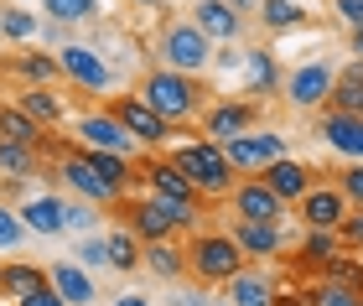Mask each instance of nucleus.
<instances>
[{
	"instance_id": "nucleus-1",
	"label": "nucleus",
	"mask_w": 363,
	"mask_h": 306,
	"mask_svg": "<svg viewBox=\"0 0 363 306\" xmlns=\"http://www.w3.org/2000/svg\"><path fill=\"white\" fill-rule=\"evenodd\" d=\"M135 94L167 125H192V120H203V109L213 104V89L203 84V73H177V68H151L135 84Z\"/></svg>"
},
{
	"instance_id": "nucleus-2",
	"label": "nucleus",
	"mask_w": 363,
	"mask_h": 306,
	"mask_svg": "<svg viewBox=\"0 0 363 306\" xmlns=\"http://www.w3.org/2000/svg\"><path fill=\"white\" fill-rule=\"evenodd\" d=\"M109 213L125 223L130 234L140 239V244H151V239H172V234H192V223L203 208H187V203H167L156 198V192H145V198H114Z\"/></svg>"
},
{
	"instance_id": "nucleus-3",
	"label": "nucleus",
	"mask_w": 363,
	"mask_h": 306,
	"mask_svg": "<svg viewBox=\"0 0 363 306\" xmlns=\"http://www.w3.org/2000/svg\"><path fill=\"white\" fill-rule=\"evenodd\" d=\"M182 249H187V276L197 285H223L228 276H239V270L250 265L228 229H197Z\"/></svg>"
},
{
	"instance_id": "nucleus-4",
	"label": "nucleus",
	"mask_w": 363,
	"mask_h": 306,
	"mask_svg": "<svg viewBox=\"0 0 363 306\" xmlns=\"http://www.w3.org/2000/svg\"><path fill=\"white\" fill-rule=\"evenodd\" d=\"M172 161L187 171V182L203 192V198H228V192H234V166L223 161L218 140L192 135V140H182V146H172Z\"/></svg>"
},
{
	"instance_id": "nucleus-5",
	"label": "nucleus",
	"mask_w": 363,
	"mask_h": 306,
	"mask_svg": "<svg viewBox=\"0 0 363 306\" xmlns=\"http://www.w3.org/2000/svg\"><path fill=\"white\" fill-rule=\"evenodd\" d=\"M156 57H161V68H177V73H208L213 42L197 31L192 16H167L156 31Z\"/></svg>"
},
{
	"instance_id": "nucleus-6",
	"label": "nucleus",
	"mask_w": 363,
	"mask_h": 306,
	"mask_svg": "<svg viewBox=\"0 0 363 306\" xmlns=\"http://www.w3.org/2000/svg\"><path fill=\"white\" fill-rule=\"evenodd\" d=\"M130 166H135V187H151L156 198H167V203L203 208V192L187 182V171H182L172 156H130Z\"/></svg>"
},
{
	"instance_id": "nucleus-7",
	"label": "nucleus",
	"mask_w": 363,
	"mask_h": 306,
	"mask_svg": "<svg viewBox=\"0 0 363 306\" xmlns=\"http://www.w3.org/2000/svg\"><path fill=\"white\" fill-rule=\"evenodd\" d=\"M104 109H109V115H114V120L125 125L130 135H135V146H145V151L167 146V140L177 135V125H167V120H161V115H156L151 104L140 99V94H114V99H109Z\"/></svg>"
},
{
	"instance_id": "nucleus-8",
	"label": "nucleus",
	"mask_w": 363,
	"mask_h": 306,
	"mask_svg": "<svg viewBox=\"0 0 363 306\" xmlns=\"http://www.w3.org/2000/svg\"><path fill=\"white\" fill-rule=\"evenodd\" d=\"M52 57H57V73L68 78V84H78L84 94L109 89V62L99 57L89 42H62V47H52Z\"/></svg>"
},
{
	"instance_id": "nucleus-9",
	"label": "nucleus",
	"mask_w": 363,
	"mask_h": 306,
	"mask_svg": "<svg viewBox=\"0 0 363 306\" xmlns=\"http://www.w3.org/2000/svg\"><path fill=\"white\" fill-rule=\"evenodd\" d=\"M218 146H223V161L234 171H259L265 161L286 156V135H280V130H244V135L218 140Z\"/></svg>"
},
{
	"instance_id": "nucleus-10",
	"label": "nucleus",
	"mask_w": 363,
	"mask_h": 306,
	"mask_svg": "<svg viewBox=\"0 0 363 306\" xmlns=\"http://www.w3.org/2000/svg\"><path fill=\"white\" fill-rule=\"evenodd\" d=\"M291 208H296V218H301L306 229H337V218L348 213V198L337 192V182H322V176H317Z\"/></svg>"
},
{
	"instance_id": "nucleus-11",
	"label": "nucleus",
	"mask_w": 363,
	"mask_h": 306,
	"mask_svg": "<svg viewBox=\"0 0 363 306\" xmlns=\"http://www.w3.org/2000/svg\"><path fill=\"white\" fill-rule=\"evenodd\" d=\"M259 125V99H213L203 109V135L208 140H228V135H244Z\"/></svg>"
},
{
	"instance_id": "nucleus-12",
	"label": "nucleus",
	"mask_w": 363,
	"mask_h": 306,
	"mask_svg": "<svg viewBox=\"0 0 363 306\" xmlns=\"http://www.w3.org/2000/svg\"><path fill=\"white\" fill-rule=\"evenodd\" d=\"M333 78H337V68L333 62H301V68H291V78H286V99L296 104V109H322L327 104V94H333Z\"/></svg>"
},
{
	"instance_id": "nucleus-13",
	"label": "nucleus",
	"mask_w": 363,
	"mask_h": 306,
	"mask_svg": "<svg viewBox=\"0 0 363 306\" xmlns=\"http://www.w3.org/2000/svg\"><path fill=\"white\" fill-rule=\"evenodd\" d=\"M228 208H234V218H255V223H286V203L275 198V192L259 182V176H244L234 182L228 192Z\"/></svg>"
},
{
	"instance_id": "nucleus-14",
	"label": "nucleus",
	"mask_w": 363,
	"mask_h": 306,
	"mask_svg": "<svg viewBox=\"0 0 363 306\" xmlns=\"http://www.w3.org/2000/svg\"><path fill=\"white\" fill-rule=\"evenodd\" d=\"M255 176H259V182H265V187L275 192V198L291 208V203L301 198V192H306L311 182H317V176H322V171H311L306 161H296V156H275V161H265V166H259Z\"/></svg>"
},
{
	"instance_id": "nucleus-15",
	"label": "nucleus",
	"mask_w": 363,
	"mask_h": 306,
	"mask_svg": "<svg viewBox=\"0 0 363 306\" xmlns=\"http://www.w3.org/2000/svg\"><path fill=\"white\" fill-rule=\"evenodd\" d=\"M73 130H78V140H84V146L114 151V156H135V135H130L125 125L109 115V109H94V115H84V120L73 125Z\"/></svg>"
},
{
	"instance_id": "nucleus-16",
	"label": "nucleus",
	"mask_w": 363,
	"mask_h": 306,
	"mask_svg": "<svg viewBox=\"0 0 363 306\" xmlns=\"http://www.w3.org/2000/svg\"><path fill=\"white\" fill-rule=\"evenodd\" d=\"M317 135L333 146L342 161H363V115H342V109H322Z\"/></svg>"
},
{
	"instance_id": "nucleus-17",
	"label": "nucleus",
	"mask_w": 363,
	"mask_h": 306,
	"mask_svg": "<svg viewBox=\"0 0 363 306\" xmlns=\"http://www.w3.org/2000/svg\"><path fill=\"white\" fill-rule=\"evenodd\" d=\"M223 306H270L275 301V280H270V270H259V265H244L239 276H228L223 285Z\"/></svg>"
},
{
	"instance_id": "nucleus-18",
	"label": "nucleus",
	"mask_w": 363,
	"mask_h": 306,
	"mask_svg": "<svg viewBox=\"0 0 363 306\" xmlns=\"http://www.w3.org/2000/svg\"><path fill=\"white\" fill-rule=\"evenodd\" d=\"M192 21L208 42H239V31H244V16L228 0H192Z\"/></svg>"
},
{
	"instance_id": "nucleus-19",
	"label": "nucleus",
	"mask_w": 363,
	"mask_h": 306,
	"mask_svg": "<svg viewBox=\"0 0 363 306\" xmlns=\"http://www.w3.org/2000/svg\"><path fill=\"white\" fill-rule=\"evenodd\" d=\"M47 285H52L68 306H94V301H99V285L89 280V270L73 265V260H57L52 270H47Z\"/></svg>"
},
{
	"instance_id": "nucleus-20",
	"label": "nucleus",
	"mask_w": 363,
	"mask_h": 306,
	"mask_svg": "<svg viewBox=\"0 0 363 306\" xmlns=\"http://www.w3.org/2000/svg\"><path fill=\"white\" fill-rule=\"evenodd\" d=\"M234 244L244 249V260H270V254H280L286 244H280V223H255V218H234Z\"/></svg>"
},
{
	"instance_id": "nucleus-21",
	"label": "nucleus",
	"mask_w": 363,
	"mask_h": 306,
	"mask_svg": "<svg viewBox=\"0 0 363 306\" xmlns=\"http://www.w3.org/2000/svg\"><path fill=\"white\" fill-rule=\"evenodd\" d=\"M16 109H26L42 130H57V125L68 120V109H62V99L52 94V84H26V89H16Z\"/></svg>"
},
{
	"instance_id": "nucleus-22",
	"label": "nucleus",
	"mask_w": 363,
	"mask_h": 306,
	"mask_svg": "<svg viewBox=\"0 0 363 306\" xmlns=\"http://www.w3.org/2000/svg\"><path fill=\"white\" fill-rule=\"evenodd\" d=\"M16 218H21L31 234H47V239L68 234V213H62V198H31V203H21V213H16Z\"/></svg>"
},
{
	"instance_id": "nucleus-23",
	"label": "nucleus",
	"mask_w": 363,
	"mask_h": 306,
	"mask_svg": "<svg viewBox=\"0 0 363 306\" xmlns=\"http://www.w3.org/2000/svg\"><path fill=\"white\" fill-rule=\"evenodd\" d=\"M322 109H342V115H363V62L353 57L348 68H337L333 94H327Z\"/></svg>"
},
{
	"instance_id": "nucleus-24",
	"label": "nucleus",
	"mask_w": 363,
	"mask_h": 306,
	"mask_svg": "<svg viewBox=\"0 0 363 306\" xmlns=\"http://www.w3.org/2000/svg\"><path fill=\"white\" fill-rule=\"evenodd\" d=\"M140 265H151V276H161V280H182L187 276V249H177L172 239H151L140 249Z\"/></svg>"
},
{
	"instance_id": "nucleus-25",
	"label": "nucleus",
	"mask_w": 363,
	"mask_h": 306,
	"mask_svg": "<svg viewBox=\"0 0 363 306\" xmlns=\"http://www.w3.org/2000/svg\"><path fill=\"white\" fill-rule=\"evenodd\" d=\"M37 285H47V270L31 265V260H0V291H6L11 301L31 296Z\"/></svg>"
},
{
	"instance_id": "nucleus-26",
	"label": "nucleus",
	"mask_w": 363,
	"mask_h": 306,
	"mask_svg": "<svg viewBox=\"0 0 363 306\" xmlns=\"http://www.w3.org/2000/svg\"><path fill=\"white\" fill-rule=\"evenodd\" d=\"M317 280H337V285H348V291L363 296V260H358L353 249H333V254L317 265Z\"/></svg>"
},
{
	"instance_id": "nucleus-27",
	"label": "nucleus",
	"mask_w": 363,
	"mask_h": 306,
	"mask_svg": "<svg viewBox=\"0 0 363 306\" xmlns=\"http://www.w3.org/2000/svg\"><path fill=\"white\" fill-rule=\"evenodd\" d=\"M255 11H259V26L275 31V37H280V31H301L311 21V16L301 11V0H259Z\"/></svg>"
},
{
	"instance_id": "nucleus-28",
	"label": "nucleus",
	"mask_w": 363,
	"mask_h": 306,
	"mask_svg": "<svg viewBox=\"0 0 363 306\" xmlns=\"http://www.w3.org/2000/svg\"><path fill=\"white\" fill-rule=\"evenodd\" d=\"M244 84H250V94H275V84H280L275 52H265V47H250V52H244Z\"/></svg>"
},
{
	"instance_id": "nucleus-29",
	"label": "nucleus",
	"mask_w": 363,
	"mask_h": 306,
	"mask_svg": "<svg viewBox=\"0 0 363 306\" xmlns=\"http://www.w3.org/2000/svg\"><path fill=\"white\" fill-rule=\"evenodd\" d=\"M333 249H342V244H337V229H306V239L291 249V265H296V270H317Z\"/></svg>"
},
{
	"instance_id": "nucleus-30",
	"label": "nucleus",
	"mask_w": 363,
	"mask_h": 306,
	"mask_svg": "<svg viewBox=\"0 0 363 306\" xmlns=\"http://www.w3.org/2000/svg\"><path fill=\"white\" fill-rule=\"evenodd\" d=\"M104 249H109V270H120V276H130V270H140V239L135 234H130L125 229V223H120V229H109L104 234Z\"/></svg>"
},
{
	"instance_id": "nucleus-31",
	"label": "nucleus",
	"mask_w": 363,
	"mask_h": 306,
	"mask_svg": "<svg viewBox=\"0 0 363 306\" xmlns=\"http://www.w3.org/2000/svg\"><path fill=\"white\" fill-rule=\"evenodd\" d=\"M0 140H21V146H42L47 130L37 120L26 115V109H16V104H0Z\"/></svg>"
},
{
	"instance_id": "nucleus-32",
	"label": "nucleus",
	"mask_w": 363,
	"mask_h": 306,
	"mask_svg": "<svg viewBox=\"0 0 363 306\" xmlns=\"http://www.w3.org/2000/svg\"><path fill=\"white\" fill-rule=\"evenodd\" d=\"M0 37L16 42V47H26V42H37V37H42V21L11 0V6H0Z\"/></svg>"
},
{
	"instance_id": "nucleus-33",
	"label": "nucleus",
	"mask_w": 363,
	"mask_h": 306,
	"mask_svg": "<svg viewBox=\"0 0 363 306\" xmlns=\"http://www.w3.org/2000/svg\"><path fill=\"white\" fill-rule=\"evenodd\" d=\"M0 171H6V176H37V171H42L37 146H21V140H0Z\"/></svg>"
},
{
	"instance_id": "nucleus-34",
	"label": "nucleus",
	"mask_w": 363,
	"mask_h": 306,
	"mask_svg": "<svg viewBox=\"0 0 363 306\" xmlns=\"http://www.w3.org/2000/svg\"><path fill=\"white\" fill-rule=\"evenodd\" d=\"M6 68L16 78H26V84H52V78H62L57 73V57H47V52H21V57H11Z\"/></svg>"
},
{
	"instance_id": "nucleus-35",
	"label": "nucleus",
	"mask_w": 363,
	"mask_h": 306,
	"mask_svg": "<svg viewBox=\"0 0 363 306\" xmlns=\"http://www.w3.org/2000/svg\"><path fill=\"white\" fill-rule=\"evenodd\" d=\"M42 11H47V21H94L99 16V0H42Z\"/></svg>"
},
{
	"instance_id": "nucleus-36",
	"label": "nucleus",
	"mask_w": 363,
	"mask_h": 306,
	"mask_svg": "<svg viewBox=\"0 0 363 306\" xmlns=\"http://www.w3.org/2000/svg\"><path fill=\"white\" fill-rule=\"evenodd\" d=\"M337 244L353 249V254H363V208H348V213L337 218Z\"/></svg>"
},
{
	"instance_id": "nucleus-37",
	"label": "nucleus",
	"mask_w": 363,
	"mask_h": 306,
	"mask_svg": "<svg viewBox=\"0 0 363 306\" xmlns=\"http://www.w3.org/2000/svg\"><path fill=\"white\" fill-rule=\"evenodd\" d=\"M337 192L348 198V208H363V161H348L337 171Z\"/></svg>"
},
{
	"instance_id": "nucleus-38",
	"label": "nucleus",
	"mask_w": 363,
	"mask_h": 306,
	"mask_svg": "<svg viewBox=\"0 0 363 306\" xmlns=\"http://www.w3.org/2000/svg\"><path fill=\"white\" fill-rule=\"evenodd\" d=\"M317 306H358V291H348L337 280H317Z\"/></svg>"
},
{
	"instance_id": "nucleus-39",
	"label": "nucleus",
	"mask_w": 363,
	"mask_h": 306,
	"mask_svg": "<svg viewBox=\"0 0 363 306\" xmlns=\"http://www.w3.org/2000/svg\"><path fill=\"white\" fill-rule=\"evenodd\" d=\"M62 213H68V229H94L99 223V203H68L62 198Z\"/></svg>"
},
{
	"instance_id": "nucleus-40",
	"label": "nucleus",
	"mask_w": 363,
	"mask_h": 306,
	"mask_svg": "<svg viewBox=\"0 0 363 306\" xmlns=\"http://www.w3.org/2000/svg\"><path fill=\"white\" fill-rule=\"evenodd\" d=\"M26 239V223L11 213V208H0V249H16Z\"/></svg>"
},
{
	"instance_id": "nucleus-41",
	"label": "nucleus",
	"mask_w": 363,
	"mask_h": 306,
	"mask_svg": "<svg viewBox=\"0 0 363 306\" xmlns=\"http://www.w3.org/2000/svg\"><path fill=\"white\" fill-rule=\"evenodd\" d=\"M78 260H84V265H109L104 234H94V239H84V244H78Z\"/></svg>"
},
{
	"instance_id": "nucleus-42",
	"label": "nucleus",
	"mask_w": 363,
	"mask_h": 306,
	"mask_svg": "<svg viewBox=\"0 0 363 306\" xmlns=\"http://www.w3.org/2000/svg\"><path fill=\"white\" fill-rule=\"evenodd\" d=\"M333 11L342 26H363V0H333Z\"/></svg>"
},
{
	"instance_id": "nucleus-43",
	"label": "nucleus",
	"mask_w": 363,
	"mask_h": 306,
	"mask_svg": "<svg viewBox=\"0 0 363 306\" xmlns=\"http://www.w3.org/2000/svg\"><path fill=\"white\" fill-rule=\"evenodd\" d=\"M16 306H68V301H62V296L52 291V285H37V291H31V296H21Z\"/></svg>"
},
{
	"instance_id": "nucleus-44",
	"label": "nucleus",
	"mask_w": 363,
	"mask_h": 306,
	"mask_svg": "<svg viewBox=\"0 0 363 306\" xmlns=\"http://www.w3.org/2000/svg\"><path fill=\"white\" fill-rule=\"evenodd\" d=\"M109 306H156L151 296H140V291H125V296H114Z\"/></svg>"
},
{
	"instance_id": "nucleus-45",
	"label": "nucleus",
	"mask_w": 363,
	"mask_h": 306,
	"mask_svg": "<svg viewBox=\"0 0 363 306\" xmlns=\"http://www.w3.org/2000/svg\"><path fill=\"white\" fill-rule=\"evenodd\" d=\"M348 52L363 62V26H348Z\"/></svg>"
},
{
	"instance_id": "nucleus-46",
	"label": "nucleus",
	"mask_w": 363,
	"mask_h": 306,
	"mask_svg": "<svg viewBox=\"0 0 363 306\" xmlns=\"http://www.w3.org/2000/svg\"><path fill=\"white\" fill-rule=\"evenodd\" d=\"M172 306H208V296H197V291H192V296H177Z\"/></svg>"
},
{
	"instance_id": "nucleus-47",
	"label": "nucleus",
	"mask_w": 363,
	"mask_h": 306,
	"mask_svg": "<svg viewBox=\"0 0 363 306\" xmlns=\"http://www.w3.org/2000/svg\"><path fill=\"white\" fill-rule=\"evenodd\" d=\"M228 6H234V11H255L259 0H228Z\"/></svg>"
},
{
	"instance_id": "nucleus-48",
	"label": "nucleus",
	"mask_w": 363,
	"mask_h": 306,
	"mask_svg": "<svg viewBox=\"0 0 363 306\" xmlns=\"http://www.w3.org/2000/svg\"><path fill=\"white\" fill-rule=\"evenodd\" d=\"M135 6H145V11H161V0H135Z\"/></svg>"
},
{
	"instance_id": "nucleus-49",
	"label": "nucleus",
	"mask_w": 363,
	"mask_h": 306,
	"mask_svg": "<svg viewBox=\"0 0 363 306\" xmlns=\"http://www.w3.org/2000/svg\"><path fill=\"white\" fill-rule=\"evenodd\" d=\"M358 306H363V296H358Z\"/></svg>"
},
{
	"instance_id": "nucleus-50",
	"label": "nucleus",
	"mask_w": 363,
	"mask_h": 306,
	"mask_svg": "<svg viewBox=\"0 0 363 306\" xmlns=\"http://www.w3.org/2000/svg\"><path fill=\"white\" fill-rule=\"evenodd\" d=\"M16 6H21V0H16Z\"/></svg>"
}]
</instances>
